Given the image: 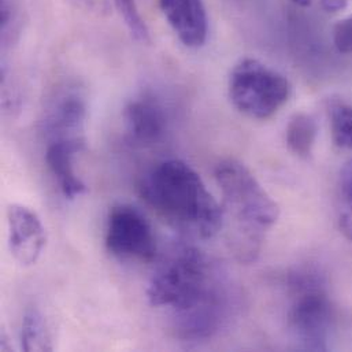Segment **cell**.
I'll use <instances>...</instances> for the list:
<instances>
[{"mask_svg": "<svg viewBox=\"0 0 352 352\" xmlns=\"http://www.w3.org/2000/svg\"><path fill=\"white\" fill-rule=\"evenodd\" d=\"M153 307L169 309L185 342L212 338L226 322L230 295L222 273L200 250L179 247L155 270L147 288Z\"/></svg>", "mask_w": 352, "mask_h": 352, "instance_id": "cell-1", "label": "cell"}, {"mask_svg": "<svg viewBox=\"0 0 352 352\" xmlns=\"http://www.w3.org/2000/svg\"><path fill=\"white\" fill-rule=\"evenodd\" d=\"M143 199L177 230L211 239L223 225L225 212L201 177L188 164L170 160L154 168L140 186Z\"/></svg>", "mask_w": 352, "mask_h": 352, "instance_id": "cell-2", "label": "cell"}, {"mask_svg": "<svg viewBox=\"0 0 352 352\" xmlns=\"http://www.w3.org/2000/svg\"><path fill=\"white\" fill-rule=\"evenodd\" d=\"M214 175L223 195V212L233 219L232 243L236 254L250 262L259 254L265 233L277 222L280 208L241 162L222 161Z\"/></svg>", "mask_w": 352, "mask_h": 352, "instance_id": "cell-3", "label": "cell"}, {"mask_svg": "<svg viewBox=\"0 0 352 352\" xmlns=\"http://www.w3.org/2000/svg\"><path fill=\"white\" fill-rule=\"evenodd\" d=\"M288 328L298 347L327 351L332 338L335 311L320 273L300 270L291 276Z\"/></svg>", "mask_w": 352, "mask_h": 352, "instance_id": "cell-4", "label": "cell"}, {"mask_svg": "<svg viewBox=\"0 0 352 352\" xmlns=\"http://www.w3.org/2000/svg\"><path fill=\"white\" fill-rule=\"evenodd\" d=\"M233 106L254 120L273 117L289 99L291 84L281 73L258 59H241L229 76Z\"/></svg>", "mask_w": 352, "mask_h": 352, "instance_id": "cell-5", "label": "cell"}, {"mask_svg": "<svg viewBox=\"0 0 352 352\" xmlns=\"http://www.w3.org/2000/svg\"><path fill=\"white\" fill-rule=\"evenodd\" d=\"M106 247L120 259L150 262L157 255V240L151 223L139 208L131 204H118L110 210Z\"/></svg>", "mask_w": 352, "mask_h": 352, "instance_id": "cell-6", "label": "cell"}, {"mask_svg": "<svg viewBox=\"0 0 352 352\" xmlns=\"http://www.w3.org/2000/svg\"><path fill=\"white\" fill-rule=\"evenodd\" d=\"M8 248L21 266L34 265L45 244L47 232L40 217L26 206L11 204L7 210Z\"/></svg>", "mask_w": 352, "mask_h": 352, "instance_id": "cell-7", "label": "cell"}, {"mask_svg": "<svg viewBox=\"0 0 352 352\" xmlns=\"http://www.w3.org/2000/svg\"><path fill=\"white\" fill-rule=\"evenodd\" d=\"M85 120L87 106L84 98L76 91L59 94L45 113L44 132L48 143L74 142L84 144Z\"/></svg>", "mask_w": 352, "mask_h": 352, "instance_id": "cell-8", "label": "cell"}, {"mask_svg": "<svg viewBox=\"0 0 352 352\" xmlns=\"http://www.w3.org/2000/svg\"><path fill=\"white\" fill-rule=\"evenodd\" d=\"M124 121L131 139L142 146L157 144L168 129L166 111L154 96H142L129 102Z\"/></svg>", "mask_w": 352, "mask_h": 352, "instance_id": "cell-9", "label": "cell"}, {"mask_svg": "<svg viewBox=\"0 0 352 352\" xmlns=\"http://www.w3.org/2000/svg\"><path fill=\"white\" fill-rule=\"evenodd\" d=\"M161 10L179 41L189 48L206 43L208 18L203 0H160Z\"/></svg>", "mask_w": 352, "mask_h": 352, "instance_id": "cell-10", "label": "cell"}, {"mask_svg": "<svg viewBox=\"0 0 352 352\" xmlns=\"http://www.w3.org/2000/svg\"><path fill=\"white\" fill-rule=\"evenodd\" d=\"M84 148L82 143L51 142L45 150V162L66 199H76L87 192L85 184L74 172V157Z\"/></svg>", "mask_w": 352, "mask_h": 352, "instance_id": "cell-11", "label": "cell"}, {"mask_svg": "<svg viewBox=\"0 0 352 352\" xmlns=\"http://www.w3.org/2000/svg\"><path fill=\"white\" fill-rule=\"evenodd\" d=\"M318 135L317 121L306 114H295L287 125V146L299 158H309Z\"/></svg>", "mask_w": 352, "mask_h": 352, "instance_id": "cell-12", "label": "cell"}, {"mask_svg": "<svg viewBox=\"0 0 352 352\" xmlns=\"http://www.w3.org/2000/svg\"><path fill=\"white\" fill-rule=\"evenodd\" d=\"M21 344L26 352L51 351L54 349L47 322L37 309H29L23 316Z\"/></svg>", "mask_w": 352, "mask_h": 352, "instance_id": "cell-13", "label": "cell"}, {"mask_svg": "<svg viewBox=\"0 0 352 352\" xmlns=\"http://www.w3.org/2000/svg\"><path fill=\"white\" fill-rule=\"evenodd\" d=\"M333 142L340 148L352 150V106L333 103L329 109Z\"/></svg>", "mask_w": 352, "mask_h": 352, "instance_id": "cell-14", "label": "cell"}, {"mask_svg": "<svg viewBox=\"0 0 352 352\" xmlns=\"http://www.w3.org/2000/svg\"><path fill=\"white\" fill-rule=\"evenodd\" d=\"M338 210L340 230L352 241V160L344 165L340 173Z\"/></svg>", "mask_w": 352, "mask_h": 352, "instance_id": "cell-15", "label": "cell"}, {"mask_svg": "<svg viewBox=\"0 0 352 352\" xmlns=\"http://www.w3.org/2000/svg\"><path fill=\"white\" fill-rule=\"evenodd\" d=\"M114 3L132 36L139 41L147 43L150 40V32L144 19L140 15L136 0H114Z\"/></svg>", "mask_w": 352, "mask_h": 352, "instance_id": "cell-16", "label": "cell"}, {"mask_svg": "<svg viewBox=\"0 0 352 352\" xmlns=\"http://www.w3.org/2000/svg\"><path fill=\"white\" fill-rule=\"evenodd\" d=\"M333 43L339 52L352 54V15L342 19L335 26Z\"/></svg>", "mask_w": 352, "mask_h": 352, "instance_id": "cell-17", "label": "cell"}, {"mask_svg": "<svg viewBox=\"0 0 352 352\" xmlns=\"http://www.w3.org/2000/svg\"><path fill=\"white\" fill-rule=\"evenodd\" d=\"M291 1L299 7H309L313 3V0H291ZM349 1L350 0H320L321 7L327 12H339L347 7Z\"/></svg>", "mask_w": 352, "mask_h": 352, "instance_id": "cell-18", "label": "cell"}, {"mask_svg": "<svg viewBox=\"0 0 352 352\" xmlns=\"http://www.w3.org/2000/svg\"><path fill=\"white\" fill-rule=\"evenodd\" d=\"M81 3H85L89 8L95 10V11H102L106 10V0H80Z\"/></svg>", "mask_w": 352, "mask_h": 352, "instance_id": "cell-19", "label": "cell"}]
</instances>
